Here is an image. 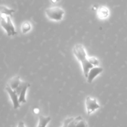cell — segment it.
Returning <instances> with one entry per match:
<instances>
[{
	"label": "cell",
	"mask_w": 127,
	"mask_h": 127,
	"mask_svg": "<svg viewBox=\"0 0 127 127\" xmlns=\"http://www.w3.org/2000/svg\"><path fill=\"white\" fill-rule=\"evenodd\" d=\"M0 24L8 36H13L17 34L14 26L11 20V16L4 14L0 15Z\"/></svg>",
	"instance_id": "6da1fadb"
},
{
	"label": "cell",
	"mask_w": 127,
	"mask_h": 127,
	"mask_svg": "<svg viewBox=\"0 0 127 127\" xmlns=\"http://www.w3.org/2000/svg\"><path fill=\"white\" fill-rule=\"evenodd\" d=\"M45 14L48 19L53 21H62L64 15V11L59 6H53L45 9Z\"/></svg>",
	"instance_id": "7a4b0ae2"
},
{
	"label": "cell",
	"mask_w": 127,
	"mask_h": 127,
	"mask_svg": "<svg viewBox=\"0 0 127 127\" xmlns=\"http://www.w3.org/2000/svg\"><path fill=\"white\" fill-rule=\"evenodd\" d=\"M31 85L26 82L22 81L20 85L15 90L16 93L19 96V100L20 103H25L26 102V93L28 87H29Z\"/></svg>",
	"instance_id": "3957f363"
},
{
	"label": "cell",
	"mask_w": 127,
	"mask_h": 127,
	"mask_svg": "<svg viewBox=\"0 0 127 127\" xmlns=\"http://www.w3.org/2000/svg\"><path fill=\"white\" fill-rule=\"evenodd\" d=\"M85 105L86 112L88 115L91 114L96 110L100 108V105L97 102L96 98H92L91 97H87L85 100Z\"/></svg>",
	"instance_id": "277c9868"
},
{
	"label": "cell",
	"mask_w": 127,
	"mask_h": 127,
	"mask_svg": "<svg viewBox=\"0 0 127 127\" xmlns=\"http://www.w3.org/2000/svg\"><path fill=\"white\" fill-rule=\"evenodd\" d=\"M73 54L76 57L78 61L81 62L88 59L85 48L82 44H76L73 47Z\"/></svg>",
	"instance_id": "5b68a950"
},
{
	"label": "cell",
	"mask_w": 127,
	"mask_h": 127,
	"mask_svg": "<svg viewBox=\"0 0 127 127\" xmlns=\"http://www.w3.org/2000/svg\"><path fill=\"white\" fill-rule=\"evenodd\" d=\"M6 90L7 92V93L9 95L11 98V101H12V105H13V108L14 109H17L20 107V102L19 100V96L16 92L14 90H12L9 85L6 87Z\"/></svg>",
	"instance_id": "8992f818"
},
{
	"label": "cell",
	"mask_w": 127,
	"mask_h": 127,
	"mask_svg": "<svg viewBox=\"0 0 127 127\" xmlns=\"http://www.w3.org/2000/svg\"><path fill=\"white\" fill-rule=\"evenodd\" d=\"M103 68L99 66H95L93 67L90 69L88 72V76H87V82L89 83H92L93 80L95 78L97 75H99L101 72H102Z\"/></svg>",
	"instance_id": "52a82bcc"
},
{
	"label": "cell",
	"mask_w": 127,
	"mask_h": 127,
	"mask_svg": "<svg viewBox=\"0 0 127 127\" xmlns=\"http://www.w3.org/2000/svg\"><path fill=\"white\" fill-rule=\"evenodd\" d=\"M21 82H22V81L21 80L20 77H19V76H16V77H12V78H11V79L9 80L7 85L9 86L12 90H15L20 85Z\"/></svg>",
	"instance_id": "ba28073f"
},
{
	"label": "cell",
	"mask_w": 127,
	"mask_h": 127,
	"mask_svg": "<svg viewBox=\"0 0 127 127\" xmlns=\"http://www.w3.org/2000/svg\"><path fill=\"white\" fill-rule=\"evenodd\" d=\"M109 15V10L105 6H100L97 9V16L100 19H106Z\"/></svg>",
	"instance_id": "9c48e42d"
},
{
	"label": "cell",
	"mask_w": 127,
	"mask_h": 127,
	"mask_svg": "<svg viewBox=\"0 0 127 127\" xmlns=\"http://www.w3.org/2000/svg\"><path fill=\"white\" fill-rule=\"evenodd\" d=\"M81 64L82 68H83V73H84V76H85V77L86 78L87 76H88L89 71L90 70L91 68H93L94 66H93V65H92L89 62V61L88 60V59H87L86 60H85V61H83V62H81Z\"/></svg>",
	"instance_id": "30bf717a"
},
{
	"label": "cell",
	"mask_w": 127,
	"mask_h": 127,
	"mask_svg": "<svg viewBox=\"0 0 127 127\" xmlns=\"http://www.w3.org/2000/svg\"><path fill=\"white\" fill-rule=\"evenodd\" d=\"M50 120V117H44L43 115H40L38 117V123L37 127H46Z\"/></svg>",
	"instance_id": "8fae6325"
},
{
	"label": "cell",
	"mask_w": 127,
	"mask_h": 127,
	"mask_svg": "<svg viewBox=\"0 0 127 127\" xmlns=\"http://www.w3.org/2000/svg\"><path fill=\"white\" fill-rule=\"evenodd\" d=\"M14 12L15 10L13 9L9 8L5 6H0V13L1 14H4L11 17Z\"/></svg>",
	"instance_id": "7c38bea8"
},
{
	"label": "cell",
	"mask_w": 127,
	"mask_h": 127,
	"mask_svg": "<svg viewBox=\"0 0 127 127\" xmlns=\"http://www.w3.org/2000/svg\"><path fill=\"white\" fill-rule=\"evenodd\" d=\"M32 29L31 23L28 21H25L21 25V31L22 34H26L28 32H29Z\"/></svg>",
	"instance_id": "4fadbf2b"
},
{
	"label": "cell",
	"mask_w": 127,
	"mask_h": 127,
	"mask_svg": "<svg viewBox=\"0 0 127 127\" xmlns=\"http://www.w3.org/2000/svg\"><path fill=\"white\" fill-rule=\"evenodd\" d=\"M81 118H82V117H80V116H79V117H76V118H74V119H73V120H72L71 122L69 123V125H68V127H76L77 123H78V122H79V121L80 120Z\"/></svg>",
	"instance_id": "5bb4252c"
},
{
	"label": "cell",
	"mask_w": 127,
	"mask_h": 127,
	"mask_svg": "<svg viewBox=\"0 0 127 127\" xmlns=\"http://www.w3.org/2000/svg\"><path fill=\"white\" fill-rule=\"evenodd\" d=\"M88 60L89 61V62H90V63L93 66H94V67L99 65V60H98L97 58H95V57H89V58H88Z\"/></svg>",
	"instance_id": "9a60e30c"
},
{
	"label": "cell",
	"mask_w": 127,
	"mask_h": 127,
	"mask_svg": "<svg viewBox=\"0 0 127 127\" xmlns=\"http://www.w3.org/2000/svg\"><path fill=\"white\" fill-rule=\"evenodd\" d=\"M76 127H88V123H87L86 122L84 119H83V118H81V119L77 123Z\"/></svg>",
	"instance_id": "2e32d148"
},
{
	"label": "cell",
	"mask_w": 127,
	"mask_h": 127,
	"mask_svg": "<svg viewBox=\"0 0 127 127\" xmlns=\"http://www.w3.org/2000/svg\"><path fill=\"white\" fill-rule=\"evenodd\" d=\"M73 119H74V118H69L66 119L64 121V122H63V125L62 126V127H68V125H69V123H70Z\"/></svg>",
	"instance_id": "e0dca14e"
},
{
	"label": "cell",
	"mask_w": 127,
	"mask_h": 127,
	"mask_svg": "<svg viewBox=\"0 0 127 127\" xmlns=\"http://www.w3.org/2000/svg\"><path fill=\"white\" fill-rule=\"evenodd\" d=\"M17 127H26V126H25L24 123L23 122H22V121H20V122L17 123Z\"/></svg>",
	"instance_id": "ac0fdd59"
},
{
	"label": "cell",
	"mask_w": 127,
	"mask_h": 127,
	"mask_svg": "<svg viewBox=\"0 0 127 127\" xmlns=\"http://www.w3.org/2000/svg\"><path fill=\"white\" fill-rule=\"evenodd\" d=\"M33 112H34V113H35V114H38V113H39L40 111L38 108H35V109L33 110Z\"/></svg>",
	"instance_id": "d6986e66"
},
{
	"label": "cell",
	"mask_w": 127,
	"mask_h": 127,
	"mask_svg": "<svg viewBox=\"0 0 127 127\" xmlns=\"http://www.w3.org/2000/svg\"><path fill=\"white\" fill-rule=\"evenodd\" d=\"M59 0H51V1H52V2H53V3H55V2H57V1H58Z\"/></svg>",
	"instance_id": "ffe728a7"
}]
</instances>
